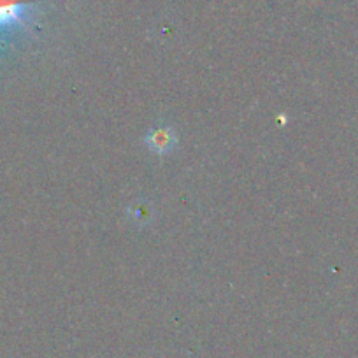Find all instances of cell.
Instances as JSON below:
<instances>
[{
  "instance_id": "obj_1",
  "label": "cell",
  "mask_w": 358,
  "mask_h": 358,
  "mask_svg": "<svg viewBox=\"0 0 358 358\" xmlns=\"http://www.w3.org/2000/svg\"><path fill=\"white\" fill-rule=\"evenodd\" d=\"M37 2L39 0H0V50L6 37L29 25Z\"/></svg>"
},
{
  "instance_id": "obj_2",
  "label": "cell",
  "mask_w": 358,
  "mask_h": 358,
  "mask_svg": "<svg viewBox=\"0 0 358 358\" xmlns=\"http://www.w3.org/2000/svg\"><path fill=\"white\" fill-rule=\"evenodd\" d=\"M146 144L153 153L167 155L176 146V132L171 127H158L146 137Z\"/></svg>"
}]
</instances>
